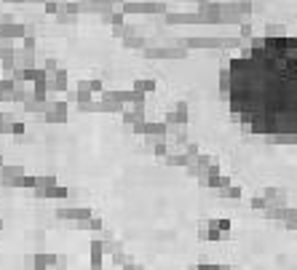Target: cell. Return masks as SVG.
Masks as SVG:
<instances>
[{
    "instance_id": "2",
    "label": "cell",
    "mask_w": 297,
    "mask_h": 270,
    "mask_svg": "<svg viewBox=\"0 0 297 270\" xmlns=\"http://www.w3.org/2000/svg\"><path fill=\"white\" fill-rule=\"evenodd\" d=\"M121 11L126 13V16H129V13H161V16H164L166 13V5L164 3H123L121 5Z\"/></svg>"
},
{
    "instance_id": "8",
    "label": "cell",
    "mask_w": 297,
    "mask_h": 270,
    "mask_svg": "<svg viewBox=\"0 0 297 270\" xmlns=\"http://www.w3.org/2000/svg\"><path fill=\"white\" fill-rule=\"evenodd\" d=\"M102 19H104V22H110L112 27H123L126 24V13L123 11H110L107 16H102Z\"/></svg>"
},
{
    "instance_id": "5",
    "label": "cell",
    "mask_w": 297,
    "mask_h": 270,
    "mask_svg": "<svg viewBox=\"0 0 297 270\" xmlns=\"http://www.w3.org/2000/svg\"><path fill=\"white\" fill-rule=\"evenodd\" d=\"M198 22H203V19H201V13H193V11H188V13H166V24H198Z\"/></svg>"
},
{
    "instance_id": "9",
    "label": "cell",
    "mask_w": 297,
    "mask_h": 270,
    "mask_svg": "<svg viewBox=\"0 0 297 270\" xmlns=\"http://www.w3.org/2000/svg\"><path fill=\"white\" fill-rule=\"evenodd\" d=\"M54 19H56V22H59V24H75V13H67V11H62V5H59V11H56L54 13Z\"/></svg>"
},
{
    "instance_id": "14",
    "label": "cell",
    "mask_w": 297,
    "mask_h": 270,
    "mask_svg": "<svg viewBox=\"0 0 297 270\" xmlns=\"http://www.w3.org/2000/svg\"><path fill=\"white\" fill-rule=\"evenodd\" d=\"M5 3H27V0H5Z\"/></svg>"
},
{
    "instance_id": "15",
    "label": "cell",
    "mask_w": 297,
    "mask_h": 270,
    "mask_svg": "<svg viewBox=\"0 0 297 270\" xmlns=\"http://www.w3.org/2000/svg\"><path fill=\"white\" fill-rule=\"evenodd\" d=\"M27 3H48V0H27Z\"/></svg>"
},
{
    "instance_id": "7",
    "label": "cell",
    "mask_w": 297,
    "mask_h": 270,
    "mask_svg": "<svg viewBox=\"0 0 297 270\" xmlns=\"http://www.w3.org/2000/svg\"><path fill=\"white\" fill-rule=\"evenodd\" d=\"M32 62H35L32 51H19L16 54V65L22 67V70H32Z\"/></svg>"
},
{
    "instance_id": "3",
    "label": "cell",
    "mask_w": 297,
    "mask_h": 270,
    "mask_svg": "<svg viewBox=\"0 0 297 270\" xmlns=\"http://www.w3.org/2000/svg\"><path fill=\"white\" fill-rule=\"evenodd\" d=\"M145 56L147 59H182V56H188V51L182 46H177V48H147Z\"/></svg>"
},
{
    "instance_id": "10",
    "label": "cell",
    "mask_w": 297,
    "mask_h": 270,
    "mask_svg": "<svg viewBox=\"0 0 297 270\" xmlns=\"http://www.w3.org/2000/svg\"><path fill=\"white\" fill-rule=\"evenodd\" d=\"M123 43H126V48H145L147 40L142 38V35H134V38H126Z\"/></svg>"
},
{
    "instance_id": "12",
    "label": "cell",
    "mask_w": 297,
    "mask_h": 270,
    "mask_svg": "<svg viewBox=\"0 0 297 270\" xmlns=\"http://www.w3.org/2000/svg\"><path fill=\"white\" fill-rule=\"evenodd\" d=\"M155 89V83L153 81H137V91L142 94V91H153Z\"/></svg>"
},
{
    "instance_id": "4",
    "label": "cell",
    "mask_w": 297,
    "mask_h": 270,
    "mask_svg": "<svg viewBox=\"0 0 297 270\" xmlns=\"http://www.w3.org/2000/svg\"><path fill=\"white\" fill-rule=\"evenodd\" d=\"M27 30L16 22H0V40H19L24 38Z\"/></svg>"
},
{
    "instance_id": "1",
    "label": "cell",
    "mask_w": 297,
    "mask_h": 270,
    "mask_svg": "<svg viewBox=\"0 0 297 270\" xmlns=\"http://www.w3.org/2000/svg\"><path fill=\"white\" fill-rule=\"evenodd\" d=\"M220 86L230 91L233 112L252 134L297 142V40L281 35L257 40L220 73Z\"/></svg>"
},
{
    "instance_id": "6",
    "label": "cell",
    "mask_w": 297,
    "mask_h": 270,
    "mask_svg": "<svg viewBox=\"0 0 297 270\" xmlns=\"http://www.w3.org/2000/svg\"><path fill=\"white\" fill-rule=\"evenodd\" d=\"M65 83H67V73L56 70V73H54V75L46 81V86H48V89H56V91H59V89H65Z\"/></svg>"
},
{
    "instance_id": "13",
    "label": "cell",
    "mask_w": 297,
    "mask_h": 270,
    "mask_svg": "<svg viewBox=\"0 0 297 270\" xmlns=\"http://www.w3.org/2000/svg\"><path fill=\"white\" fill-rule=\"evenodd\" d=\"M43 5H46V13H51V16L59 11V3H54V0H48V3H43Z\"/></svg>"
},
{
    "instance_id": "11",
    "label": "cell",
    "mask_w": 297,
    "mask_h": 270,
    "mask_svg": "<svg viewBox=\"0 0 297 270\" xmlns=\"http://www.w3.org/2000/svg\"><path fill=\"white\" fill-rule=\"evenodd\" d=\"M48 120H51V123H54V120H56V123H62V120H65V104H56V107L48 112Z\"/></svg>"
}]
</instances>
